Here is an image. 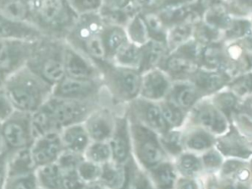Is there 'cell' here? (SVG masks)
Wrapping results in <instances>:
<instances>
[{
  "instance_id": "11a10c76",
  "label": "cell",
  "mask_w": 252,
  "mask_h": 189,
  "mask_svg": "<svg viewBox=\"0 0 252 189\" xmlns=\"http://www.w3.org/2000/svg\"><path fill=\"white\" fill-rule=\"evenodd\" d=\"M8 76H9L8 74H6L3 70L0 69V90H2L4 88V85H5V82H6Z\"/></svg>"
},
{
  "instance_id": "ac0fdd59",
  "label": "cell",
  "mask_w": 252,
  "mask_h": 189,
  "mask_svg": "<svg viewBox=\"0 0 252 189\" xmlns=\"http://www.w3.org/2000/svg\"><path fill=\"white\" fill-rule=\"evenodd\" d=\"M111 151V160L125 164L132 158L129 121L127 114L116 116L113 134L108 141Z\"/></svg>"
},
{
  "instance_id": "d6986e66",
  "label": "cell",
  "mask_w": 252,
  "mask_h": 189,
  "mask_svg": "<svg viewBox=\"0 0 252 189\" xmlns=\"http://www.w3.org/2000/svg\"><path fill=\"white\" fill-rule=\"evenodd\" d=\"M230 76L223 70L199 67L187 80L191 82L204 96H210L224 89L230 81Z\"/></svg>"
},
{
  "instance_id": "6f0895ef",
  "label": "cell",
  "mask_w": 252,
  "mask_h": 189,
  "mask_svg": "<svg viewBox=\"0 0 252 189\" xmlns=\"http://www.w3.org/2000/svg\"><path fill=\"white\" fill-rule=\"evenodd\" d=\"M249 165H250V169H251V173H252V158L249 159Z\"/></svg>"
},
{
  "instance_id": "52a82bcc",
  "label": "cell",
  "mask_w": 252,
  "mask_h": 189,
  "mask_svg": "<svg viewBox=\"0 0 252 189\" xmlns=\"http://www.w3.org/2000/svg\"><path fill=\"white\" fill-rule=\"evenodd\" d=\"M3 150L13 153L30 148L34 140L32 129V113L14 110L0 123Z\"/></svg>"
},
{
  "instance_id": "3957f363",
  "label": "cell",
  "mask_w": 252,
  "mask_h": 189,
  "mask_svg": "<svg viewBox=\"0 0 252 189\" xmlns=\"http://www.w3.org/2000/svg\"><path fill=\"white\" fill-rule=\"evenodd\" d=\"M101 72V81L108 97L116 103H129L140 94L142 73L135 68L111 61L95 63Z\"/></svg>"
},
{
  "instance_id": "8fae6325",
  "label": "cell",
  "mask_w": 252,
  "mask_h": 189,
  "mask_svg": "<svg viewBox=\"0 0 252 189\" xmlns=\"http://www.w3.org/2000/svg\"><path fill=\"white\" fill-rule=\"evenodd\" d=\"M34 42L35 40L0 39V69L10 75L25 67Z\"/></svg>"
},
{
  "instance_id": "db71d44e",
  "label": "cell",
  "mask_w": 252,
  "mask_h": 189,
  "mask_svg": "<svg viewBox=\"0 0 252 189\" xmlns=\"http://www.w3.org/2000/svg\"><path fill=\"white\" fill-rule=\"evenodd\" d=\"M26 1H28V3L30 4L33 15H34V13L36 12V10L38 9L39 5H40L41 2H42V0H26Z\"/></svg>"
},
{
  "instance_id": "4316f807",
  "label": "cell",
  "mask_w": 252,
  "mask_h": 189,
  "mask_svg": "<svg viewBox=\"0 0 252 189\" xmlns=\"http://www.w3.org/2000/svg\"><path fill=\"white\" fill-rule=\"evenodd\" d=\"M231 124L252 141V95L239 98L231 116Z\"/></svg>"
},
{
  "instance_id": "681fc988",
  "label": "cell",
  "mask_w": 252,
  "mask_h": 189,
  "mask_svg": "<svg viewBox=\"0 0 252 189\" xmlns=\"http://www.w3.org/2000/svg\"><path fill=\"white\" fill-rule=\"evenodd\" d=\"M173 189H207L206 175L200 177L178 176Z\"/></svg>"
},
{
  "instance_id": "30bf717a",
  "label": "cell",
  "mask_w": 252,
  "mask_h": 189,
  "mask_svg": "<svg viewBox=\"0 0 252 189\" xmlns=\"http://www.w3.org/2000/svg\"><path fill=\"white\" fill-rule=\"evenodd\" d=\"M128 107L127 115L129 117L137 120L158 136L169 130L162 116L158 102L138 96L128 103Z\"/></svg>"
},
{
  "instance_id": "7c38bea8",
  "label": "cell",
  "mask_w": 252,
  "mask_h": 189,
  "mask_svg": "<svg viewBox=\"0 0 252 189\" xmlns=\"http://www.w3.org/2000/svg\"><path fill=\"white\" fill-rule=\"evenodd\" d=\"M105 24L106 22L99 12L79 15L76 23L67 34L65 41L71 46L80 49L90 39L99 35Z\"/></svg>"
},
{
  "instance_id": "277c9868",
  "label": "cell",
  "mask_w": 252,
  "mask_h": 189,
  "mask_svg": "<svg viewBox=\"0 0 252 189\" xmlns=\"http://www.w3.org/2000/svg\"><path fill=\"white\" fill-rule=\"evenodd\" d=\"M78 17L69 0H42L32 24L43 35L65 40Z\"/></svg>"
},
{
  "instance_id": "f6af8a7d",
  "label": "cell",
  "mask_w": 252,
  "mask_h": 189,
  "mask_svg": "<svg viewBox=\"0 0 252 189\" xmlns=\"http://www.w3.org/2000/svg\"><path fill=\"white\" fill-rule=\"evenodd\" d=\"M3 189H38L35 173L8 175Z\"/></svg>"
},
{
  "instance_id": "f546056e",
  "label": "cell",
  "mask_w": 252,
  "mask_h": 189,
  "mask_svg": "<svg viewBox=\"0 0 252 189\" xmlns=\"http://www.w3.org/2000/svg\"><path fill=\"white\" fill-rule=\"evenodd\" d=\"M34 173L38 188L63 189V170L56 161L36 167Z\"/></svg>"
},
{
  "instance_id": "680465c9",
  "label": "cell",
  "mask_w": 252,
  "mask_h": 189,
  "mask_svg": "<svg viewBox=\"0 0 252 189\" xmlns=\"http://www.w3.org/2000/svg\"><path fill=\"white\" fill-rule=\"evenodd\" d=\"M250 189H252V185H251V187H250Z\"/></svg>"
},
{
  "instance_id": "603a6c76",
  "label": "cell",
  "mask_w": 252,
  "mask_h": 189,
  "mask_svg": "<svg viewBox=\"0 0 252 189\" xmlns=\"http://www.w3.org/2000/svg\"><path fill=\"white\" fill-rule=\"evenodd\" d=\"M216 176L221 180H229L243 184L252 183L249 160L244 159L224 158V161Z\"/></svg>"
},
{
  "instance_id": "5bb4252c",
  "label": "cell",
  "mask_w": 252,
  "mask_h": 189,
  "mask_svg": "<svg viewBox=\"0 0 252 189\" xmlns=\"http://www.w3.org/2000/svg\"><path fill=\"white\" fill-rule=\"evenodd\" d=\"M116 116L104 103L94 108L83 122L91 141L108 142L114 131Z\"/></svg>"
},
{
  "instance_id": "74e56055",
  "label": "cell",
  "mask_w": 252,
  "mask_h": 189,
  "mask_svg": "<svg viewBox=\"0 0 252 189\" xmlns=\"http://www.w3.org/2000/svg\"><path fill=\"white\" fill-rule=\"evenodd\" d=\"M193 32L194 24L189 23H176L168 28L165 38L168 51L177 48L178 46L192 38Z\"/></svg>"
},
{
  "instance_id": "7dc6e473",
  "label": "cell",
  "mask_w": 252,
  "mask_h": 189,
  "mask_svg": "<svg viewBox=\"0 0 252 189\" xmlns=\"http://www.w3.org/2000/svg\"><path fill=\"white\" fill-rule=\"evenodd\" d=\"M100 170H101L100 164H96L85 158H83L77 166V173L85 183L98 180L100 175Z\"/></svg>"
},
{
  "instance_id": "e0dca14e",
  "label": "cell",
  "mask_w": 252,
  "mask_h": 189,
  "mask_svg": "<svg viewBox=\"0 0 252 189\" xmlns=\"http://www.w3.org/2000/svg\"><path fill=\"white\" fill-rule=\"evenodd\" d=\"M64 151L60 132H49L35 138L30 147L35 168L57 161Z\"/></svg>"
},
{
  "instance_id": "816d5d0a",
  "label": "cell",
  "mask_w": 252,
  "mask_h": 189,
  "mask_svg": "<svg viewBox=\"0 0 252 189\" xmlns=\"http://www.w3.org/2000/svg\"><path fill=\"white\" fill-rule=\"evenodd\" d=\"M8 159L9 153L5 150L0 151V189H3L8 178Z\"/></svg>"
},
{
  "instance_id": "d590c367",
  "label": "cell",
  "mask_w": 252,
  "mask_h": 189,
  "mask_svg": "<svg viewBox=\"0 0 252 189\" xmlns=\"http://www.w3.org/2000/svg\"><path fill=\"white\" fill-rule=\"evenodd\" d=\"M143 57V46H139L131 41L126 42L114 55L111 62L117 65L140 69Z\"/></svg>"
},
{
  "instance_id": "f907efd6",
  "label": "cell",
  "mask_w": 252,
  "mask_h": 189,
  "mask_svg": "<svg viewBox=\"0 0 252 189\" xmlns=\"http://www.w3.org/2000/svg\"><path fill=\"white\" fill-rule=\"evenodd\" d=\"M15 110L4 90H0V123L8 118Z\"/></svg>"
},
{
  "instance_id": "2e32d148",
  "label": "cell",
  "mask_w": 252,
  "mask_h": 189,
  "mask_svg": "<svg viewBox=\"0 0 252 189\" xmlns=\"http://www.w3.org/2000/svg\"><path fill=\"white\" fill-rule=\"evenodd\" d=\"M173 81L160 68L154 67L142 73L139 96L158 102L167 97Z\"/></svg>"
},
{
  "instance_id": "f1b7e54d",
  "label": "cell",
  "mask_w": 252,
  "mask_h": 189,
  "mask_svg": "<svg viewBox=\"0 0 252 189\" xmlns=\"http://www.w3.org/2000/svg\"><path fill=\"white\" fill-rule=\"evenodd\" d=\"M168 51L166 42L163 40L151 38L145 45H143V57L139 71L141 73L158 67Z\"/></svg>"
},
{
  "instance_id": "f35d334b",
  "label": "cell",
  "mask_w": 252,
  "mask_h": 189,
  "mask_svg": "<svg viewBox=\"0 0 252 189\" xmlns=\"http://www.w3.org/2000/svg\"><path fill=\"white\" fill-rule=\"evenodd\" d=\"M125 30L129 41L139 46L145 45L151 39L149 30L143 15H136L131 18Z\"/></svg>"
},
{
  "instance_id": "ee69618b",
  "label": "cell",
  "mask_w": 252,
  "mask_h": 189,
  "mask_svg": "<svg viewBox=\"0 0 252 189\" xmlns=\"http://www.w3.org/2000/svg\"><path fill=\"white\" fill-rule=\"evenodd\" d=\"M226 88L239 98L252 95V72L241 74L230 80Z\"/></svg>"
},
{
  "instance_id": "4dcf8cb0",
  "label": "cell",
  "mask_w": 252,
  "mask_h": 189,
  "mask_svg": "<svg viewBox=\"0 0 252 189\" xmlns=\"http://www.w3.org/2000/svg\"><path fill=\"white\" fill-rule=\"evenodd\" d=\"M126 178L121 189H154V186L147 174L131 158L125 163Z\"/></svg>"
},
{
  "instance_id": "6da1fadb",
  "label": "cell",
  "mask_w": 252,
  "mask_h": 189,
  "mask_svg": "<svg viewBox=\"0 0 252 189\" xmlns=\"http://www.w3.org/2000/svg\"><path fill=\"white\" fill-rule=\"evenodd\" d=\"M53 87L25 66L10 74L4 92L15 110L32 113L52 95Z\"/></svg>"
},
{
  "instance_id": "f5cc1de1",
  "label": "cell",
  "mask_w": 252,
  "mask_h": 189,
  "mask_svg": "<svg viewBox=\"0 0 252 189\" xmlns=\"http://www.w3.org/2000/svg\"><path fill=\"white\" fill-rule=\"evenodd\" d=\"M83 189H108V188L104 184H102L99 180H95V181L85 183Z\"/></svg>"
},
{
  "instance_id": "9f6ffc18",
  "label": "cell",
  "mask_w": 252,
  "mask_h": 189,
  "mask_svg": "<svg viewBox=\"0 0 252 189\" xmlns=\"http://www.w3.org/2000/svg\"><path fill=\"white\" fill-rule=\"evenodd\" d=\"M3 150V143H2V138H1V130H0V151Z\"/></svg>"
},
{
  "instance_id": "ffe728a7",
  "label": "cell",
  "mask_w": 252,
  "mask_h": 189,
  "mask_svg": "<svg viewBox=\"0 0 252 189\" xmlns=\"http://www.w3.org/2000/svg\"><path fill=\"white\" fill-rule=\"evenodd\" d=\"M41 36L43 34L32 23L13 20L0 14V39L36 40Z\"/></svg>"
},
{
  "instance_id": "d6a6232c",
  "label": "cell",
  "mask_w": 252,
  "mask_h": 189,
  "mask_svg": "<svg viewBox=\"0 0 252 189\" xmlns=\"http://www.w3.org/2000/svg\"><path fill=\"white\" fill-rule=\"evenodd\" d=\"M224 43L212 42L204 45L200 54V66L207 69L223 70Z\"/></svg>"
},
{
  "instance_id": "ba28073f",
  "label": "cell",
  "mask_w": 252,
  "mask_h": 189,
  "mask_svg": "<svg viewBox=\"0 0 252 189\" xmlns=\"http://www.w3.org/2000/svg\"><path fill=\"white\" fill-rule=\"evenodd\" d=\"M184 126H197L219 137L229 130L231 122L213 103L210 96H205L187 112Z\"/></svg>"
},
{
  "instance_id": "d4e9b609",
  "label": "cell",
  "mask_w": 252,
  "mask_h": 189,
  "mask_svg": "<svg viewBox=\"0 0 252 189\" xmlns=\"http://www.w3.org/2000/svg\"><path fill=\"white\" fill-rule=\"evenodd\" d=\"M154 189H173L178 173L173 160L166 159L146 171Z\"/></svg>"
},
{
  "instance_id": "8992f818",
  "label": "cell",
  "mask_w": 252,
  "mask_h": 189,
  "mask_svg": "<svg viewBox=\"0 0 252 189\" xmlns=\"http://www.w3.org/2000/svg\"><path fill=\"white\" fill-rule=\"evenodd\" d=\"M102 103L104 99L82 100L51 95L42 106L51 116L57 130L61 131L69 125L83 123L89 114Z\"/></svg>"
},
{
  "instance_id": "bcb514c9",
  "label": "cell",
  "mask_w": 252,
  "mask_h": 189,
  "mask_svg": "<svg viewBox=\"0 0 252 189\" xmlns=\"http://www.w3.org/2000/svg\"><path fill=\"white\" fill-rule=\"evenodd\" d=\"M227 12L233 17L249 18L252 16V0H220Z\"/></svg>"
},
{
  "instance_id": "91938a15",
  "label": "cell",
  "mask_w": 252,
  "mask_h": 189,
  "mask_svg": "<svg viewBox=\"0 0 252 189\" xmlns=\"http://www.w3.org/2000/svg\"><path fill=\"white\" fill-rule=\"evenodd\" d=\"M38 189H40V188H38Z\"/></svg>"
},
{
  "instance_id": "9c48e42d",
  "label": "cell",
  "mask_w": 252,
  "mask_h": 189,
  "mask_svg": "<svg viewBox=\"0 0 252 189\" xmlns=\"http://www.w3.org/2000/svg\"><path fill=\"white\" fill-rule=\"evenodd\" d=\"M105 93L100 80L76 79L65 76L61 81L53 86L52 96L71 99H104Z\"/></svg>"
},
{
  "instance_id": "5b68a950",
  "label": "cell",
  "mask_w": 252,
  "mask_h": 189,
  "mask_svg": "<svg viewBox=\"0 0 252 189\" xmlns=\"http://www.w3.org/2000/svg\"><path fill=\"white\" fill-rule=\"evenodd\" d=\"M127 117L129 121L132 158L142 169L147 171L161 161L170 159L163 150L159 136L157 133L128 115Z\"/></svg>"
},
{
  "instance_id": "c3c4849f",
  "label": "cell",
  "mask_w": 252,
  "mask_h": 189,
  "mask_svg": "<svg viewBox=\"0 0 252 189\" xmlns=\"http://www.w3.org/2000/svg\"><path fill=\"white\" fill-rule=\"evenodd\" d=\"M69 2L79 15L99 12L103 4V0H69Z\"/></svg>"
},
{
  "instance_id": "484cf974",
  "label": "cell",
  "mask_w": 252,
  "mask_h": 189,
  "mask_svg": "<svg viewBox=\"0 0 252 189\" xmlns=\"http://www.w3.org/2000/svg\"><path fill=\"white\" fill-rule=\"evenodd\" d=\"M101 37L107 61H111L117 51L129 41L125 28L119 24L106 23Z\"/></svg>"
},
{
  "instance_id": "8d00e7d4",
  "label": "cell",
  "mask_w": 252,
  "mask_h": 189,
  "mask_svg": "<svg viewBox=\"0 0 252 189\" xmlns=\"http://www.w3.org/2000/svg\"><path fill=\"white\" fill-rule=\"evenodd\" d=\"M162 116L169 130L181 129L186 121L187 112L168 98L158 101Z\"/></svg>"
},
{
  "instance_id": "ab89813d",
  "label": "cell",
  "mask_w": 252,
  "mask_h": 189,
  "mask_svg": "<svg viewBox=\"0 0 252 189\" xmlns=\"http://www.w3.org/2000/svg\"><path fill=\"white\" fill-rule=\"evenodd\" d=\"M83 157L96 164H103L111 160V151L108 142L91 141L86 148Z\"/></svg>"
},
{
  "instance_id": "836d02e7",
  "label": "cell",
  "mask_w": 252,
  "mask_h": 189,
  "mask_svg": "<svg viewBox=\"0 0 252 189\" xmlns=\"http://www.w3.org/2000/svg\"><path fill=\"white\" fill-rule=\"evenodd\" d=\"M0 14L17 21L32 23V11L26 0H0Z\"/></svg>"
},
{
  "instance_id": "60d3db41",
  "label": "cell",
  "mask_w": 252,
  "mask_h": 189,
  "mask_svg": "<svg viewBox=\"0 0 252 189\" xmlns=\"http://www.w3.org/2000/svg\"><path fill=\"white\" fill-rule=\"evenodd\" d=\"M211 100L213 103L221 111L223 112L230 120V116L239 100V97L236 96L230 90L226 87L216 94L210 95Z\"/></svg>"
},
{
  "instance_id": "b9f144b4",
  "label": "cell",
  "mask_w": 252,
  "mask_h": 189,
  "mask_svg": "<svg viewBox=\"0 0 252 189\" xmlns=\"http://www.w3.org/2000/svg\"><path fill=\"white\" fill-rule=\"evenodd\" d=\"M161 146L170 158H174L182 153V131L181 129L168 130L166 133L159 136Z\"/></svg>"
},
{
  "instance_id": "83f0119b",
  "label": "cell",
  "mask_w": 252,
  "mask_h": 189,
  "mask_svg": "<svg viewBox=\"0 0 252 189\" xmlns=\"http://www.w3.org/2000/svg\"><path fill=\"white\" fill-rule=\"evenodd\" d=\"M174 166L178 176L183 177H200L205 176L200 155L183 151L173 159Z\"/></svg>"
},
{
  "instance_id": "cb8c5ba5",
  "label": "cell",
  "mask_w": 252,
  "mask_h": 189,
  "mask_svg": "<svg viewBox=\"0 0 252 189\" xmlns=\"http://www.w3.org/2000/svg\"><path fill=\"white\" fill-rule=\"evenodd\" d=\"M60 138L64 150L83 155L91 142L84 123H77L64 127L60 131Z\"/></svg>"
},
{
  "instance_id": "7402d4cb",
  "label": "cell",
  "mask_w": 252,
  "mask_h": 189,
  "mask_svg": "<svg viewBox=\"0 0 252 189\" xmlns=\"http://www.w3.org/2000/svg\"><path fill=\"white\" fill-rule=\"evenodd\" d=\"M205 97L201 92L189 81H173L166 98L175 102L188 112L201 98Z\"/></svg>"
},
{
  "instance_id": "e575fe53",
  "label": "cell",
  "mask_w": 252,
  "mask_h": 189,
  "mask_svg": "<svg viewBox=\"0 0 252 189\" xmlns=\"http://www.w3.org/2000/svg\"><path fill=\"white\" fill-rule=\"evenodd\" d=\"M35 165L32 158L30 148L9 153L8 175L34 172Z\"/></svg>"
},
{
  "instance_id": "44dd1931",
  "label": "cell",
  "mask_w": 252,
  "mask_h": 189,
  "mask_svg": "<svg viewBox=\"0 0 252 189\" xmlns=\"http://www.w3.org/2000/svg\"><path fill=\"white\" fill-rule=\"evenodd\" d=\"M181 131L184 151L200 155L215 146L216 137L200 127L184 126Z\"/></svg>"
},
{
  "instance_id": "4fadbf2b",
  "label": "cell",
  "mask_w": 252,
  "mask_h": 189,
  "mask_svg": "<svg viewBox=\"0 0 252 189\" xmlns=\"http://www.w3.org/2000/svg\"><path fill=\"white\" fill-rule=\"evenodd\" d=\"M65 76L76 79L100 80L101 72L94 60L65 41Z\"/></svg>"
},
{
  "instance_id": "7bdbcfd3",
  "label": "cell",
  "mask_w": 252,
  "mask_h": 189,
  "mask_svg": "<svg viewBox=\"0 0 252 189\" xmlns=\"http://www.w3.org/2000/svg\"><path fill=\"white\" fill-rule=\"evenodd\" d=\"M200 158L205 175H216L224 161V158L215 147L200 154Z\"/></svg>"
},
{
  "instance_id": "9a60e30c",
  "label": "cell",
  "mask_w": 252,
  "mask_h": 189,
  "mask_svg": "<svg viewBox=\"0 0 252 189\" xmlns=\"http://www.w3.org/2000/svg\"><path fill=\"white\" fill-rule=\"evenodd\" d=\"M214 147L224 158L249 160L252 158V141L241 134L232 124L226 133L216 137Z\"/></svg>"
},
{
  "instance_id": "1f68e13d",
  "label": "cell",
  "mask_w": 252,
  "mask_h": 189,
  "mask_svg": "<svg viewBox=\"0 0 252 189\" xmlns=\"http://www.w3.org/2000/svg\"><path fill=\"white\" fill-rule=\"evenodd\" d=\"M126 178L125 164H119L109 160L101 164L98 180L108 189H121Z\"/></svg>"
},
{
  "instance_id": "7a4b0ae2",
  "label": "cell",
  "mask_w": 252,
  "mask_h": 189,
  "mask_svg": "<svg viewBox=\"0 0 252 189\" xmlns=\"http://www.w3.org/2000/svg\"><path fill=\"white\" fill-rule=\"evenodd\" d=\"M64 49V39L43 35L35 40L26 66L53 87L65 77Z\"/></svg>"
}]
</instances>
